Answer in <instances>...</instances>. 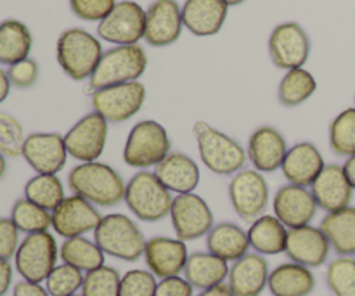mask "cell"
Listing matches in <instances>:
<instances>
[{"label": "cell", "mask_w": 355, "mask_h": 296, "mask_svg": "<svg viewBox=\"0 0 355 296\" xmlns=\"http://www.w3.org/2000/svg\"><path fill=\"white\" fill-rule=\"evenodd\" d=\"M71 194L83 198L97 208H113L125 201V189L120 173L113 166L101 162L78 163L68 173Z\"/></svg>", "instance_id": "6da1fadb"}, {"label": "cell", "mask_w": 355, "mask_h": 296, "mask_svg": "<svg viewBox=\"0 0 355 296\" xmlns=\"http://www.w3.org/2000/svg\"><path fill=\"white\" fill-rule=\"evenodd\" d=\"M193 130L201 162L210 172L217 175H234L245 168L248 153L238 141L207 121H196Z\"/></svg>", "instance_id": "7a4b0ae2"}, {"label": "cell", "mask_w": 355, "mask_h": 296, "mask_svg": "<svg viewBox=\"0 0 355 296\" xmlns=\"http://www.w3.org/2000/svg\"><path fill=\"white\" fill-rule=\"evenodd\" d=\"M94 241L103 250L104 255L125 262H137L144 256L148 245V239L139 225L123 214L104 215L94 231Z\"/></svg>", "instance_id": "3957f363"}, {"label": "cell", "mask_w": 355, "mask_h": 296, "mask_svg": "<svg viewBox=\"0 0 355 296\" xmlns=\"http://www.w3.org/2000/svg\"><path fill=\"white\" fill-rule=\"evenodd\" d=\"M55 52L61 69L75 82L90 80L104 54L99 38L83 28L62 31L58 38Z\"/></svg>", "instance_id": "277c9868"}, {"label": "cell", "mask_w": 355, "mask_h": 296, "mask_svg": "<svg viewBox=\"0 0 355 296\" xmlns=\"http://www.w3.org/2000/svg\"><path fill=\"white\" fill-rule=\"evenodd\" d=\"M172 193L159 182L155 172L141 170L130 177L125 189V203L141 222H159L170 217L173 203Z\"/></svg>", "instance_id": "5b68a950"}, {"label": "cell", "mask_w": 355, "mask_h": 296, "mask_svg": "<svg viewBox=\"0 0 355 296\" xmlns=\"http://www.w3.org/2000/svg\"><path fill=\"white\" fill-rule=\"evenodd\" d=\"M172 153V141L162 123L142 120L132 127L123 148V162L130 168L155 170Z\"/></svg>", "instance_id": "8992f818"}, {"label": "cell", "mask_w": 355, "mask_h": 296, "mask_svg": "<svg viewBox=\"0 0 355 296\" xmlns=\"http://www.w3.org/2000/svg\"><path fill=\"white\" fill-rule=\"evenodd\" d=\"M148 68V55L141 45H116L103 54L96 71L90 76L89 87L92 90L139 82Z\"/></svg>", "instance_id": "52a82bcc"}, {"label": "cell", "mask_w": 355, "mask_h": 296, "mask_svg": "<svg viewBox=\"0 0 355 296\" xmlns=\"http://www.w3.org/2000/svg\"><path fill=\"white\" fill-rule=\"evenodd\" d=\"M58 259V243L54 236L47 231L28 234L21 241L14 262H16V270L24 281L42 284L55 269Z\"/></svg>", "instance_id": "ba28073f"}, {"label": "cell", "mask_w": 355, "mask_h": 296, "mask_svg": "<svg viewBox=\"0 0 355 296\" xmlns=\"http://www.w3.org/2000/svg\"><path fill=\"white\" fill-rule=\"evenodd\" d=\"M146 103V87L141 82L120 83L94 90L92 107L107 123H123L134 118Z\"/></svg>", "instance_id": "9c48e42d"}, {"label": "cell", "mask_w": 355, "mask_h": 296, "mask_svg": "<svg viewBox=\"0 0 355 296\" xmlns=\"http://www.w3.org/2000/svg\"><path fill=\"white\" fill-rule=\"evenodd\" d=\"M269 184L255 168H243L229 182V200L241 220L253 222L262 217L269 204Z\"/></svg>", "instance_id": "30bf717a"}, {"label": "cell", "mask_w": 355, "mask_h": 296, "mask_svg": "<svg viewBox=\"0 0 355 296\" xmlns=\"http://www.w3.org/2000/svg\"><path fill=\"white\" fill-rule=\"evenodd\" d=\"M173 231L180 241H196L208 236L214 229L215 218L210 204L196 193L177 194L170 210Z\"/></svg>", "instance_id": "8fae6325"}, {"label": "cell", "mask_w": 355, "mask_h": 296, "mask_svg": "<svg viewBox=\"0 0 355 296\" xmlns=\"http://www.w3.org/2000/svg\"><path fill=\"white\" fill-rule=\"evenodd\" d=\"M146 10L134 0L116 2L97 26L101 40L114 45H137L144 38Z\"/></svg>", "instance_id": "7c38bea8"}, {"label": "cell", "mask_w": 355, "mask_h": 296, "mask_svg": "<svg viewBox=\"0 0 355 296\" xmlns=\"http://www.w3.org/2000/svg\"><path fill=\"white\" fill-rule=\"evenodd\" d=\"M107 127L110 123L96 111L80 118L64 135L68 155L80 163L97 162L106 148Z\"/></svg>", "instance_id": "4fadbf2b"}, {"label": "cell", "mask_w": 355, "mask_h": 296, "mask_svg": "<svg viewBox=\"0 0 355 296\" xmlns=\"http://www.w3.org/2000/svg\"><path fill=\"white\" fill-rule=\"evenodd\" d=\"M269 54L276 68H304L311 54V38L304 28L295 21L277 24L269 38Z\"/></svg>", "instance_id": "5bb4252c"}, {"label": "cell", "mask_w": 355, "mask_h": 296, "mask_svg": "<svg viewBox=\"0 0 355 296\" xmlns=\"http://www.w3.org/2000/svg\"><path fill=\"white\" fill-rule=\"evenodd\" d=\"M103 215L97 207L89 203L83 198L71 194L52 211V229L61 238H80L89 232H94L99 225Z\"/></svg>", "instance_id": "9a60e30c"}, {"label": "cell", "mask_w": 355, "mask_h": 296, "mask_svg": "<svg viewBox=\"0 0 355 296\" xmlns=\"http://www.w3.org/2000/svg\"><path fill=\"white\" fill-rule=\"evenodd\" d=\"M182 30V7L177 0H155L146 9L144 40L151 47H168L175 44Z\"/></svg>", "instance_id": "2e32d148"}, {"label": "cell", "mask_w": 355, "mask_h": 296, "mask_svg": "<svg viewBox=\"0 0 355 296\" xmlns=\"http://www.w3.org/2000/svg\"><path fill=\"white\" fill-rule=\"evenodd\" d=\"M21 155L37 173L58 175L68 159L64 135L55 132H38L28 135Z\"/></svg>", "instance_id": "e0dca14e"}, {"label": "cell", "mask_w": 355, "mask_h": 296, "mask_svg": "<svg viewBox=\"0 0 355 296\" xmlns=\"http://www.w3.org/2000/svg\"><path fill=\"white\" fill-rule=\"evenodd\" d=\"M274 215L288 229H298L311 225L318 215V203L309 187L286 184L279 187L272 201Z\"/></svg>", "instance_id": "ac0fdd59"}, {"label": "cell", "mask_w": 355, "mask_h": 296, "mask_svg": "<svg viewBox=\"0 0 355 296\" xmlns=\"http://www.w3.org/2000/svg\"><path fill=\"white\" fill-rule=\"evenodd\" d=\"M187 259H189L187 245L179 238L156 236V238L148 239L144 260L148 270L155 274L156 279L180 276L186 269Z\"/></svg>", "instance_id": "d6986e66"}, {"label": "cell", "mask_w": 355, "mask_h": 296, "mask_svg": "<svg viewBox=\"0 0 355 296\" xmlns=\"http://www.w3.org/2000/svg\"><path fill=\"white\" fill-rule=\"evenodd\" d=\"M331 245L321 227L315 225H305V227L290 229L288 232V243L284 255L290 262L300 263V265L315 269L322 267L329 259Z\"/></svg>", "instance_id": "ffe728a7"}, {"label": "cell", "mask_w": 355, "mask_h": 296, "mask_svg": "<svg viewBox=\"0 0 355 296\" xmlns=\"http://www.w3.org/2000/svg\"><path fill=\"white\" fill-rule=\"evenodd\" d=\"M311 193L315 203L326 214L343 210L350 207L354 198V187L350 186L342 165H326L318 179L311 186Z\"/></svg>", "instance_id": "44dd1931"}, {"label": "cell", "mask_w": 355, "mask_h": 296, "mask_svg": "<svg viewBox=\"0 0 355 296\" xmlns=\"http://www.w3.org/2000/svg\"><path fill=\"white\" fill-rule=\"evenodd\" d=\"M288 144L284 135L270 125H262L257 128L248 141V162L260 173L276 172L283 166L288 153Z\"/></svg>", "instance_id": "7402d4cb"}, {"label": "cell", "mask_w": 355, "mask_h": 296, "mask_svg": "<svg viewBox=\"0 0 355 296\" xmlns=\"http://www.w3.org/2000/svg\"><path fill=\"white\" fill-rule=\"evenodd\" d=\"M269 262L259 253H248L232 262L227 286L234 296H260L269 284Z\"/></svg>", "instance_id": "603a6c76"}, {"label": "cell", "mask_w": 355, "mask_h": 296, "mask_svg": "<svg viewBox=\"0 0 355 296\" xmlns=\"http://www.w3.org/2000/svg\"><path fill=\"white\" fill-rule=\"evenodd\" d=\"M324 158H322L318 146L304 141L297 142L288 149L281 170H283V175L288 180V184L311 189V186L318 179L319 173L324 170Z\"/></svg>", "instance_id": "cb8c5ba5"}, {"label": "cell", "mask_w": 355, "mask_h": 296, "mask_svg": "<svg viewBox=\"0 0 355 296\" xmlns=\"http://www.w3.org/2000/svg\"><path fill=\"white\" fill-rule=\"evenodd\" d=\"M153 172L172 194L194 193L201 179L198 163L182 151L170 153Z\"/></svg>", "instance_id": "d4e9b609"}, {"label": "cell", "mask_w": 355, "mask_h": 296, "mask_svg": "<svg viewBox=\"0 0 355 296\" xmlns=\"http://www.w3.org/2000/svg\"><path fill=\"white\" fill-rule=\"evenodd\" d=\"M229 6L224 0H186L182 6L184 28L196 37H214L227 19Z\"/></svg>", "instance_id": "484cf974"}, {"label": "cell", "mask_w": 355, "mask_h": 296, "mask_svg": "<svg viewBox=\"0 0 355 296\" xmlns=\"http://www.w3.org/2000/svg\"><path fill=\"white\" fill-rule=\"evenodd\" d=\"M229 262L218 259L210 252H194L189 253L186 269H184V279L194 288V290H210V288L224 284L229 276Z\"/></svg>", "instance_id": "4316f807"}, {"label": "cell", "mask_w": 355, "mask_h": 296, "mask_svg": "<svg viewBox=\"0 0 355 296\" xmlns=\"http://www.w3.org/2000/svg\"><path fill=\"white\" fill-rule=\"evenodd\" d=\"M248 232L232 222L214 225L207 236V252L214 253L225 262H236L250 253Z\"/></svg>", "instance_id": "83f0119b"}, {"label": "cell", "mask_w": 355, "mask_h": 296, "mask_svg": "<svg viewBox=\"0 0 355 296\" xmlns=\"http://www.w3.org/2000/svg\"><path fill=\"white\" fill-rule=\"evenodd\" d=\"M267 288L272 296H309L315 288V277L309 267L286 262L270 270Z\"/></svg>", "instance_id": "f1b7e54d"}, {"label": "cell", "mask_w": 355, "mask_h": 296, "mask_svg": "<svg viewBox=\"0 0 355 296\" xmlns=\"http://www.w3.org/2000/svg\"><path fill=\"white\" fill-rule=\"evenodd\" d=\"M288 232L290 229L276 215H262L250 225V246L262 256L281 255L286 252Z\"/></svg>", "instance_id": "f546056e"}, {"label": "cell", "mask_w": 355, "mask_h": 296, "mask_svg": "<svg viewBox=\"0 0 355 296\" xmlns=\"http://www.w3.org/2000/svg\"><path fill=\"white\" fill-rule=\"evenodd\" d=\"M319 227L336 255L355 256V207L350 204L343 210L326 214Z\"/></svg>", "instance_id": "4dcf8cb0"}, {"label": "cell", "mask_w": 355, "mask_h": 296, "mask_svg": "<svg viewBox=\"0 0 355 296\" xmlns=\"http://www.w3.org/2000/svg\"><path fill=\"white\" fill-rule=\"evenodd\" d=\"M33 45L30 30L17 19L0 23V64H16L28 59Z\"/></svg>", "instance_id": "1f68e13d"}, {"label": "cell", "mask_w": 355, "mask_h": 296, "mask_svg": "<svg viewBox=\"0 0 355 296\" xmlns=\"http://www.w3.org/2000/svg\"><path fill=\"white\" fill-rule=\"evenodd\" d=\"M59 256H61L62 263H68V265L82 270L83 274L106 265L104 263L106 255L103 250L97 246L96 241H90L85 236L64 239L59 248Z\"/></svg>", "instance_id": "d6a6232c"}, {"label": "cell", "mask_w": 355, "mask_h": 296, "mask_svg": "<svg viewBox=\"0 0 355 296\" xmlns=\"http://www.w3.org/2000/svg\"><path fill=\"white\" fill-rule=\"evenodd\" d=\"M315 90H318V82L311 71L304 68L290 69L281 80L279 89H277V99L283 106L297 107L311 99Z\"/></svg>", "instance_id": "836d02e7"}, {"label": "cell", "mask_w": 355, "mask_h": 296, "mask_svg": "<svg viewBox=\"0 0 355 296\" xmlns=\"http://www.w3.org/2000/svg\"><path fill=\"white\" fill-rule=\"evenodd\" d=\"M24 198L45 210L54 211L64 201V186L58 175L38 173L24 186Z\"/></svg>", "instance_id": "e575fe53"}, {"label": "cell", "mask_w": 355, "mask_h": 296, "mask_svg": "<svg viewBox=\"0 0 355 296\" xmlns=\"http://www.w3.org/2000/svg\"><path fill=\"white\" fill-rule=\"evenodd\" d=\"M10 220L16 224L19 232L24 234H37V232H47L52 227V211L31 203L30 200L23 198L17 200L12 207Z\"/></svg>", "instance_id": "d590c367"}, {"label": "cell", "mask_w": 355, "mask_h": 296, "mask_svg": "<svg viewBox=\"0 0 355 296\" xmlns=\"http://www.w3.org/2000/svg\"><path fill=\"white\" fill-rule=\"evenodd\" d=\"M329 148L336 156L355 155V107H347L329 125Z\"/></svg>", "instance_id": "8d00e7d4"}, {"label": "cell", "mask_w": 355, "mask_h": 296, "mask_svg": "<svg viewBox=\"0 0 355 296\" xmlns=\"http://www.w3.org/2000/svg\"><path fill=\"white\" fill-rule=\"evenodd\" d=\"M326 284L335 296H355V259L338 256L326 269Z\"/></svg>", "instance_id": "74e56055"}, {"label": "cell", "mask_w": 355, "mask_h": 296, "mask_svg": "<svg viewBox=\"0 0 355 296\" xmlns=\"http://www.w3.org/2000/svg\"><path fill=\"white\" fill-rule=\"evenodd\" d=\"M121 276L114 267L103 265L83 277V296H120Z\"/></svg>", "instance_id": "f35d334b"}, {"label": "cell", "mask_w": 355, "mask_h": 296, "mask_svg": "<svg viewBox=\"0 0 355 296\" xmlns=\"http://www.w3.org/2000/svg\"><path fill=\"white\" fill-rule=\"evenodd\" d=\"M85 274L68 263L55 265L45 279V290L51 296H71L82 291Z\"/></svg>", "instance_id": "ab89813d"}, {"label": "cell", "mask_w": 355, "mask_h": 296, "mask_svg": "<svg viewBox=\"0 0 355 296\" xmlns=\"http://www.w3.org/2000/svg\"><path fill=\"white\" fill-rule=\"evenodd\" d=\"M24 141L26 137L19 121L10 114L0 113V153L9 158L19 156Z\"/></svg>", "instance_id": "60d3db41"}, {"label": "cell", "mask_w": 355, "mask_h": 296, "mask_svg": "<svg viewBox=\"0 0 355 296\" xmlns=\"http://www.w3.org/2000/svg\"><path fill=\"white\" fill-rule=\"evenodd\" d=\"M158 281L144 269H132L121 276L120 296H155Z\"/></svg>", "instance_id": "b9f144b4"}, {"label": "cell", "mask_w": 355, "mask_h": 296, "mask_svg": "<svg viewBox=\"0 0 355 296\" xmlns=\"http://www.w3.org/2000/svg\"><path fill=\"white\" fill-rule=\"evenodd\" d=\"M116 6V0H69L73 14L83 21H103Z\"/></svg>", "instance_id": "7bdbcfd3"}, {"label": "cell", "mask_w": 355, "mask_h": 296, "mask_svg": "<svg viewBox=\"0 0 355 296\" xmlns=\"http://www.w3.org/2000/svg\"><path fill=\"white\" fill-rule=\"evenodd\" d=\"M38 64L35 59H24V61L16 62L9 68L7 76L10 80V85L17 87V89H30L37 83L38 80Z\"/></svg>", "instance_id": "ee69618b"}, {"label": "cell", "mask_w": 355, "mask_h": 296, "mask_svg": "<svg viewBox=\"0 0 355 296\" xmlns=\"http://www.w3.org/2000/svg\"><path fill=\"white\" fill-rule=\"evenodd\" d=\"M19 248V229L10 218H0V260L9 262Z\"/></svg>", "instance_id": "f6af8a7d"}, {"label": "cell", "mask_w": 355, "mask_h": 296, "mask_svg": "<svg viewBox=\"0 0 355 296\" xmlns=\"http://www.w3.org/2000/svg\"><path fill=\"white\" fill-rule=\"evenodd\" d=\"M155 296H194V288L184 277H166L159 279Z\"/></svg>", "instance_id": "bcb514c9"}, {"label": "cell", "mask_w": 355, "mask_h": 296, "mask_svg": "<svg viewBox=\"0 0 355 296\" xmlns=\"http://www.w3.org/2000/svg\"><path fill=\"white\" fill-rule=\"evenodd\" d=\"M12 296H51L47 293L42 284L37 283H30V281H19V283L14 286Z\"/></svg>", "instance_id": "7dc6e473"}, {"label": "cell", "mask_w": 355, "mask_h": 296, "mask_svg": "<svg viewBox=\"0 0 355 296\" xmlns=\"http://www.w3.org/2000/svg\"><path fill=\"white\" fill-rule=\"evenodd\" d=\"M10 283H12V267L7 260H0V296L9 291Z\"/></svg>", "instance_id": "c3c4849f"}, {"label": "cell", "mask_w": 355, "mask_h": 296, "mask_svg": "<svg viewBox=\"0 0 355 296\" xmlns=\"http://www.w3.org/2000/svg\"><path fill=\"white\" fill-rule=\"evenodd\" d=\"M194 296H234L231 293V290H229L227 284H218V286H214L210 288V290H205V291H200L198 295Z\"/></svg>", "instance_id": "681fc988"}, {"label": "cell", "mask_w": 355, "mask_h": 296, "mask_svg": "<svg viewBox=\"0 0 355 296\" xmlns=\"http://www.w3.org/2000/svg\"><path fill=\"white\" fill-rule=\"evenodd\" d=\"M343 170H345V175L347 179H349L350 186L354 187L355 191V155L350 156V158L345 159V163H343Z\"/></svg>", "instance_id": "f907efd6"}, {"label": "cell", "mask_w": 355, "mask_h": 296, "mask_svg": "<svg viewBox=\"0 0 355 296\" xmlns=\"http://www.w3.org/2000/svg\"><path fill=\"white\" fill-rule=\"evenodd\" d=\"M9 90H10V80L7 76V73L3 69H0V104L7 99L9 96Z\"/></svg>", "instance_id": "816d5d0a"}, {"label": "cell", "mask_w": 355, "mask_h": 296, "mask_svg": "<svg viewBox=\"0 0 355 296\" xmlns=\"http://www.w3.org/2000/svg\"><path fill=\"white\" fill-rule=\"evenodd\" d=\"M6 170H7V163H6V156L0 153V180L3 179V175H6Z\"/></svg>", "instance_id": "f5cc1de1"}, {"label": "cell", "mask_w": 355, "mask_h": 296, "mask_svg": "<svg viewBox=\"0 0 355 296\" xmlns=\"http://www.w3.org/2000/svg\"><path fill=\"white\" fill-rule=\"evenodd\" d=\"M225 3H227L229 7H234V6H241L243 2H246V0H224Z\"/></svg>", "instance_id": "db71d44e"}, {"label": "cell", "mask_w": 355, "mask_h": 296, "mask_svg": "<svg viewBox=\"0 0 355 296\" xmlns=\"http://www.w3.org/2000/svg\"><path fill=\"white\" fill-rule=\"evenodd\" d=\"M71 296H83L82 293H75V295H71Z\"/></svg>", "instance_id": "11a10c76"}]
</instances>
